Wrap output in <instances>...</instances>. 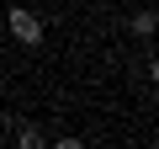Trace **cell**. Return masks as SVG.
I'll use <instances>...</instances> for the list:
<instances>
[{"label":"cell","instance_id":"6da1fadb","mask_svg":"<svg viewBox=\"0 0 159 149\" xmlns=\"http://www.w3.org/2000/svg\"><path fill=\"white\" fill-rule=\"evenodd\" d=\"M6 32H11L21 48H43V32H48V27H43V16H37V11L11 6V11H6Z\"/></svg>","mask_w":159,"mask_h":149},{"label":"cell","instance_id":"7a4b0ae2","mask_svg":"<svg viewBox=\"0 0 159 149\" xmlns=\"http://www.w3.org/2000/svg\"><path fill=\"white\" fill-rule=\"evenodd\" d=\"M11 138H16V149H43V144H48V133H43L37 123H21V117H16V128H11Z\"/></svg>","mask_w":159,"mask_h":149},{"label":"cell","instance_id":"3957f363","mask_svg":"<svg viewBox=\"0 0 159 149\" xmlns=\"http://www.w3.org/2000/svg\"><path fill=\"white\" fill-rule=\"evenodd\" d=\"M154 27H159V16H154V11H148V6H138V11H133V16H127V32H133V37H143V43H148V37H154Z\"/></svg>","mask_w":159,"mask_h":149}]
</instances>
